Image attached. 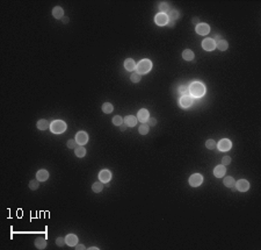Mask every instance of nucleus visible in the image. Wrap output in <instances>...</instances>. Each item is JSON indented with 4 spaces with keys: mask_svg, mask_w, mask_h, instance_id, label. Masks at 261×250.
<instances>
[{
    "mask_svg": "<svg viewBox=\"0 0 261 250\" xmlns=\"http://www.w3.org/2000/svg\"><path fill=\"white\" fill-rule=\"evenodd\" d=\"M206 94V86L202 83L194 81L189 86V96L191 98H201Z\"/></svg>",
    "mask_w": 261,
    "mask_h": 250,
    "instance_id": "nucleus-1",
    "label": "nucleus"
},
{
    "mask_svg": "<svg viewBox=\"0 0 261 250\" xmlns=\"http://www.w3.org/2000/svg\"><path fill=\"white\" fill-rule=\"evenodd\" d=\"M152 69V62L150 59H142L137 65H136V70H137V74L139 75H144V74H147L150 70Z\"/></svg>",
    "mask_w": 261,
    "mask_h": 250,
    "instance_id": "nucleus-2",
    "label": "nucleus"
},
{
    "mask_svg": "<svg viewBox=\"0 0 261 250\" xmlns=\"http://www.w3.org/2000/svg\"><path fill=\"white\" fill-rule=\"evenodd\" d=\"M50 129L53 134H62L66 130V124L62 120H56L50 125Z\"/></svg>",
    "mask_w": 261,
    "mask_h": 250,
    "instance_id": "nucleus-3",
    "label": "nucleus"
},
{
    "mask_svg": "<svg viewBox=\"0 0 261 250\" xmlns=\"http://www.w3.org/2000/svg\"><path fill=\"white\" fill-rule=\"evenodd\" d=\"M203 181V177L200 175V174H194L193 176H190L189 178V184L191 186L196 187V186H200Z\"/></svg>",
    "mask_w": 261,
    "mask_h": 250,
    "instance_id": "nucleus-4",
    "label": "nucleus"
},
{
    "mask_svg": "<svg viewBox=\"0 0 261 250\" xmlns=\"http://www.w3.org/2000/svg\"><path fill=\"white\" fill-rule=\"evenodd\" d=\"M75 141H77V143L80 144V146L86 144L87 141H88V135H87V133H85V131H79V133L77 134V136H75Z\"/></svg>",
    "mask_w": 261,
    "mask_h": 250,
    "instance_id": "nucleus-5",
    "label": "nucleus"
},
{
    "mask_svg": "<svg viewBox=\"0 0 261 250\" xmlns=\"http://www.w3.org/2000/svg\"><path fill=\"white\" fill-rule=\"evenodd\" d=\"M202 47L206 51H213L216 48V42L213 39H207L202 42Z\"/></svg>",
    "mask_w": 261,
    "mask_h": 250,
    "instance_id": "nucleus-6",
    "label": "nucleus"
},
{
    "mask_svg": "<svg viewBox=\"0 0 261 250\" xmlns=\"http://www.w3.org/2000/svg\"><path fill=\"white\" fill-rule=\"evenodd\" d=\"M154 21L158 26H165L168 24V16H167V14H164V13L157 14L154 18Z\"/></svg>",
    "mask_w": 261,
    "mask_h": 250,
    "instance_id": "nucleus-7",
    "label": "nucleus"
},
{
    "mask_svg": "<svg viewBox=\"0 0 261 250\" xmlns=\"http://www.w3.org/2000/svg\"><path fill=\"white\" fill-rule=\"evenodd\" d=\"M218 146V149L220 151H228V150L231 149L232 144H231V141L228 140V139H224V140H220L219 143L217 144Z\"/></svg>",
    "mask_w": 261,
    "mask_h": 250,
    "instance_id": "nucleus-8",
    "label": "nucleus"
},
{
    "mask_svg": "<svg viewBox=\"0 0 261 250\" xmlns=\"http://www.w3.org/2000/svg\"><path fill=\"white\" fill-rule=\"evenodd\" d=\"M236 187L238 189V191H241V192H246L248 189H250V184L247 180L245 179H240L236 183Z\"/></svg>",
    "mask_w": 261,
    "mask_h": 250,
    "instance_id": "nucleus-9",
    "label": "nucleus"
},
{
    "mask_svg": "<svg viewBox=\"0 0 261 250\" xmlns=\"http://www.w3.org/2000/svg\"><path fill=\"white\" fill-rule=\"evenodd\" d=\"M209 30H210V27L207 24H198L196 26V33L200 35H207L209 34Z\"/></svg>",
    "mask_w": 261,
    "mask_h": 250,
    "instance_id": "nucleus-10",
    "label": "nucleus"
},
{
    "mask_svg": "<svg viewBox=\"0 0 261 250\" xmlns=\"http://www.w3.org/2000/svg\"><path fill=\"white\" fill-rule=\"evenodd\" d=\"M99 179H100V181H102V183H108V181L112 179L110 171H108V170H101L100 174H99Z\"/></svg>",
    "mask_w": 261,
    "mask_h": 250,
    "instance_id": "nucleus-11",
    "label": "nucleus"
},
{
    "mask_svg": "<svg viewBox=\"0 0 261 250\" xmlns=\"http://www.w3.org/2000/svg\"><path fill=\"white\" fill-rule=\"evenodd\" d=\"M191 104H193V98L190 96H183L180 99V106L182 108H188L191 106Z\"/></svg>",
    "mask_w": 261,
    "mask_h": 250,
    "instance_id": "nucleus-12",
    "label": "nucleus"
},
{
    "mask_svg": "<svg viewBox=\"0 0 261 250\" xmlns=\"http://www.w3.org/2000/svg\"><path fill=\"white\" fill-rule=\"evenodd\" d=\"M137 119L141 121V122H146L147 121V119L150 118V115H149V111L147 109H145V108H143L141 109L138 113H137Z\"/></svg>",
    "mask_w": 261,
    "mask_h": 250,
    "instance_id": "nucleus-13",
    "label": "nucleus"
},
{
    "mask_svg": "<svg viewBox=\"0 0 261 250\" xmlns=\"http://www.w3.org/2000/svg\"><path fill=\"white\" fill-rule=\"evenodd\" d=\"M225 172H226V169H225V165H223V164L216 166L214 170V175L216 176L217 178H222V177H224Z\"/></svg>",
    "mask_w": 261,
    "mask_h": 250,
    "instance_id": "nucleus-14",
    "label": "nucleus"
},
{
    "mask_svg": "<svg viewBox=\"0 0 261 250\" xmlns=\"http://www.w3.org/2000/svg\"><path fill=\"white\" fill-rule=\"evenodd\" d=\"M136 63H135V61L134 59H131V58H128V59H125V62H124V68H125V70H128V71H134V70H136Z\"/></svg>",
    "mask_w": 261,
    "mask_h": 250,
    "instance_id": "nucleus-15",
    "label": "nucleus"
},
{
    "mask_svg": "<svg viewBox=\"0 0 261 250\" xmlns=\"http://www.w3.org/2000/svg\"><path fill=\"white\" fill-rule=\"evenodd\" d=\"M65 242H66V244H68V246H70V247H74V246L78 243V237H77L74 234H70V235H68V236H66Z\"/></svg>",
    "mask_w": 261,
    "mask_h": 250,
    "instance_id": "nucleus-16",
    "label": "nucleus"
},
{
    "mask_svg": "<svg viewBox=\"0 0 261 250\" xmlns=\"http://www.w3.org/2000/svg\"><path fill=\"white\" fill-rule=\"evenodd\" d=\"M35 247L37 249H46L47 247V240L44 237H37L35 240Z\"/></svg>",
    "mask_w": 261,
    "mask_h": 250,
    "instance_id": "nucleus-17",
    "label": "nucleus"
},
{
    "mask_svg": "<svg viewBox=\"0 0 261 250\" xmlns=\"http://www.w3.org/2000/svg\"><path fill=\"white\" fill-rule=\"evenodd\" d=\"M52 15H53V18H56V19H62V18L64 16V11H63V8L59 7V6L55 7V8L52 9Z\"/></svg>",
    "mask_w": 261,
    "mask_h": 250,
    "instance_id": "nucleus-18",
    "label": "nucleus"
},
{
    "mask_svg": "<svg viewBox=\"0 0 261 250\" xmlns=\"http://www.w3.org/2000/svg\"><path fill=\"white\" fill-rule=\"evenodd\" d=\"M36 178L38 181H46L48 178H49V172L47 170H40L37 174H36Z\"/></svg>",
    "mask_w": 261,
    "mask_h": 250,
    "instance_id": "nucleus-19",
    "label": "nucleus"
},
{
    "mask_svg": "<svg viewBox=\"0 0 261 250\" xmlns=\"http://www.w3.org/2000/svg\"><path fill=\"white\" fill-rule=\"evenodd\" d=\"M123 122L127 126L134 127V126L137 125V118H135V116H132V115H128V116H125V119H124Z\"/></svg>",
    "mask_w": 261,
    "mask_h": 250,
    "instance_id": "nucleus-20",
    "label": "nucleus"
},
{
    "mask_svg": "<svg viewBox=\"0 0 261 250\" xmlns=\"http://www.w3.org/2000/svg\"><path fill=\"white\" fill-rule=\"evenodd\" d=\"M223 181H224V185H225L226 187H230V189H231V187H235V186H236V180L233 179V177H230V176H229V177H225Z\"/></svg>",
    "mask_w": 261,
    "mask_h": 250,
    "instance_id": "nucleus-21",
    "label": "nucleus"
},
{
    "mask_svg": "<svg viewBox=\"0 0 261 250\" xmlns=\"http://www.w3.org/2000/svg\"><path fill=\"white\" fill-rule=\"evenodd\" d=\"M182 57H183V59H185V61H188V62H190V61H193V59H194V52H193L191 50H189V49L183 50V52H182Z\"/></svg>",
    "mask_w": 261,
    "mask_h": 250,
    "instance_id": "nucleus-22",
    "label": "nucleus"
},
{
    "mask_svg": "<svg viewBox=\"0 0 261 250\" xmlns=\"http://www.w3.org/2000/svg\"><path fill=\"white\" fill-rule=\"evenodd\" d=\"M216 48L219 49L220 51H225V50L229 48V44H228V42H226L225 40H220V41H218V42L216 43Z\"/></svg>",
    "mask_w": 261,
    "mask_h": 250,
    "instance_id": "nucleus-23",
    "label": "nucleus"
},
{
    "mask_svg": "<svg viewBox=\"0 0 261 250\" xmlns=\"http://www.w3.org/2000/svg\"><path fill=\"white\" fill-rule=\"evenodd\" d=\"M168 19H171V21H174V20H176V19H179L180 18V13L176 11V9H171L169 12H168Z\"/></svg>",
    "mask_w": 261,
    "mask_h": 250,
    "instance_id": "nucleus-24",
    "label": "nucleus"
},
{
    "mask_svg": "<svg viewBox=\"0 0 261 250\" xmlns=\"http://www.w3.org/2000/svg\"><path fill=\"white\" fill-rule=\"evenodd\" d=\"M159 9H160V12L161 13H166V12H169V4L167 2V1H161L160 4H159Z\"/></svg>",
    "mask_w": 261,
    "mask_h": 250,
    "instance_id": "nucleus-25",
    "label": "nucleus"
},
{
    "mask_svg": "<svg viewBox=\"0 0 261 250\" xmlns=\"http://www.w3.org/2000/svg\"><path fill=\"white\" fill-rule=\"evenodd\" d=\"M113 109H114V107H113V105L109 104V102H106V104L102 105V111H103V113H106V114L112 113Z\"/></svg>",
    "mask_w": 261,
    "mask_h": 250,
    "instance_id": "nucleus-26",
    "label": "nucleus"
},
{
    "mask_svg": "<svg viewBox=\"0 0 261 250\" xmlns=\"http://www.w3.org/2000/svg\"><path fill=\"white\" fill-rule=\"evenodd\" d=\"M102 189H103V184H102V181H97V183H94V184H93V186H92V190L94 191L95 193H99V192H101V191H102Z\"/></svg>",
    "mask_w": 261,
    "mask_h": 250,
    "instance_id": "nucleus-27",
    "label": "nucleus"
},
{
    "mask_svg": "<svg viewBox=\"0 0 261 250\" xmlns=\"http://www.w3.org/2000/svg\"><path fill=\"white\" fill-rule=\"evenodd\" d=\"M179 93L183 97V96H189V87L186 85H182L179 87Z\"/></svg>",
    "mask_w": 261,
    "mask_h": 250,
    "instance_id": "nucleus-28",
    "label": "nucleus"
},
{
    "mask_svg": "<svg viewBox=\"0 0 261 250\" xmlns=\"http://www.w3.org/2000/svg\"><path fill=\"white\" fill-rule=\"evenodd\" d=\"M86 155V150H85V148L84 147H77L75 148V156L77 157H84Z\"/></svg>",
    "mask_w": 261,
    "mask_h": 250,
    "instance_id": "nucleus-29",
    "label": "nucleus"
},
{
    "mask_svg": "<svg viewBox=\"0 0 261 250\" xmlns=\"http://www.w3.org/2000/svg\"><path fill=\"white\" fill-rule=\"evenodd\" d=\"M48 121L47 120H40L38 122H37V128L38 129H41V130H46L48 129Z\"/></svg>",
    "mask_w": 261,
    "mask_h": 250,
    "instance_id": "nucleus-30",
    "label": "nucleus"
},
{
    "mask_svg": "<svg viewBox=\"0 0 261 250\" xmlns=\"http://www.w3.org/2000/svg\"><path fill=\"white\" fill-rule=\"evenodd\" d=\"M38 185H40V181H38L37 179L29 181V189H30V190H36V189H38Z\"/></svg>",
    "mask_w": 261,
    "mask_h": 250,
    "instance_id": "nucleus-31",
    "label": "nucleus"
},
{
    "mask_svg": "<svg viewBox=\"0 0 261 250\" xmlns=\"http://www.w3.org/2000/svg\"><path fill=\"white\" fill-rule=\"evenodd\" d=\"M138 131H139V134H141V135H146V134L149 133V126H147V125L139 126Z\"/></svg>",
    "mask_w": 261,
    "mask_h": 250,
    "instance_id": "nucleus-32",
    "label": "nucleus"
},
{
    "mask_svg": "<svg viewBox=\"0 0 261 250\" xmlns=\"http://www.w3.org/2000/svg\"><path fill=\"white\" fill-rule=\"evenodd\" d=\"M131 81L132 83H138V81H141V79H142V77H141V75L139 74H137V72H135V74H132L131 75Z\"/></svg>",
    "mask_w": 261,
    "mask_h": 250,
    "instance_id": "nucleus-33",
    "label": "nucleus"
},
{
    "mask_svg": "<svg viewBox=\"0 0 261 250\" xmlns=\"http://www.w3.org/2000/svg\"><path fill=\"white\" fill-rule=\"evenodd\" d=\"M113 124L115 126H121L122 124H123V120H122V118L119 116V115H116V116H114L113 118Z\"/></svg>",
    "mask_w": 261,
    "mask_h": 250,
    "instance_id": "nucleus-34",
    "label": "nucleus"
},
{
    "mask_svg": "<svg viewBox=\"0 0 261 250\" xmlns=\"http://www.w3.org/2000/svg\"><path fill=\"white\" fill-rule=\"evenodd\" d=\"M206 147H207L208 149H215L216 142H215L214 140H208V141L206 142Z\"/></svg>",
    "mask_w": 261,
    "mask_h": 250,
    "instance_id": "nucleus-35",
    "label": "nucleus"
},
{
    "mask_svg": "<svg viewBox=\"0 0 261 250\" xmlns=\"http://www.w3.org/2000/svg\"><path fill=\"white\" fill-rule=\"evenodd\" d=\"M56 243H57V246H58V247H63V246H64L66 242H65V239H64V237H57Z\"/></svg>",
    "mask_w": 261,
    "mask_h": 250,
    "instance_id": "nucleus-36",
    "label": "nucleus"
},
{
    "mask_svg": "<svg viewBox=\"0 0 261 250\" xmlns=\"http://www.w3.org/2000/svg\"><path fill=\"white\" fill-rule=\"evenodd\" d=\"M77 141L75 140H69V142H68V147L70 148V149H75V147H77Z\"/></svg>",
    "mask_w": 261,
    "mask_h": 250,
    "instance_id": "nucleus-37",
    "label": "nucleus"
},
{
    "mask_svg": "<svg viewBox=\"0 0 261 250\" xmlns=\"http://www.w3.org/2000/svg\"><path fill=\"white\" fill-rule=\"evenodd\" d=\"M230 163H231V157H229V156H224L223 159H222V164H223V165H229Z\"/></svg>",
    "mask_w": 261,
    "mask_h": 250,
    "instance_id": "nucleus-38",
    "label": "nucleus"
},
{
    "mask_svg": "<svg viewBox=\"0 0 261 250\" xmlns=\"http://www.w3.org/2000/svg\"><path fill=\"white\" fill-rule=\"evenodd\" d=\"M146 122H147V126H156L157 125V120L153 119V118H149Z\"/></svg>",
    "mask_w": 261,
    "mask_h": 250,
    "instance_id": "nucleus-39",
    "label": "nucleus"
},
{
    "mask_svg": "<svg viewBox=\"0 0 261 250\" xmlns=\"http://www.w3.org/2000/svg\"><path fill=\"white\" fill-rule=\"evenodd\" d=\"M74 248H75V249H79V250H84L85 249V246H82V244H78V243H77V244L74 246Z\"/></svg>",
    "mask_w": 261,
    "mask_h": 250,
    "instance_id": "nucleus-40",
    "label": "nucleus"
},
{
    "mask_svg": "<svg viewBox=\"0 0 261 250\" xmlns=\"http://www.w3.org/2000/svg\"><path fill=\"white\" fill-rule=\"evenodd\" d=\"M193 24L195 26H197L200 24V20H198V18H193Z\"/></svg>",
    "mask_w": 261,
    "mask_h": 250,
    "instance_id": "nucleus-41",
    "label": "nucleus"
},
{
    "mask_svg": "<svg viewBox=\"0 0 261 250\" xmlns=\"http://www.w3.org/2000/svg\"><path fill=\"white\" fill-rule=\"evenodd\" d=\"M127 127H128V126L125 125V124H124V122H123V124H122V125L119 126V129H121V130H122V131H124V130H125V129H127Z\"/></svg>",
    "mask_w": 261,
    "mask_h": 250,
    "instance_id": "nucleus-42",
    "label": "nucleus"
},
{
    "mask_svg": "<svg viewBox=\"0 0 261 250\" xmlns=\"http://www.w3.org/2000/svg\"><path fill=\"white\" fill-rule=\"evenodd\" d=\"M62 21H63L64 24H68V22H69V18H68V16H66V18L63 16V18H62Z\"/></svg>",
    "mask_w": 261,
    "mask_h": 250,
    "instance_id": "nucleus-43",
    "label": "nucleus"
},
{
    "mask_svg": "<svg viewBox=\"0 0 261 250\" xmlns=\"http://www.w3.org/2000/svg\"><path fill=\"white\" fill-rule=\"evenodd\" d=\"M220 40H222V37H220V36H216V37H215V42H218V41H220Z\"/></svg>",
    "mask_w": 261,
    "mask_h": 250,
    "instance_id": "nucleus-44",
    "label": "nucleus"
},
{
    "mask_svg": "<svg viewBox=\"0 0 261 250\" xmlns=\"http://www.w3.org/2000/svg\"><path fill=\"white\" fill-rule=\"evenodd\" d=\"M168 25L169 27H174V21H168Z\"/></svg>",
    "mask_w": 261,
    "mask_h": 250,
    "instance_id": "nucleus-45",
    "label": "nucleus"
},
{
    "mask_svg": "<svg viewBox=\"0 0 261 250\" xmlns=\"http://www.w3.org/2000/svg\"><path fill=\"white\" fill-rule=\"evenodd\" d=\"M90 249H91V250H93V249L97 250V247H91V248H90Z\"/></svg>",
    "mask_w": 261,
    "mask_h": 250,
    "instance_id": "nucleus-46",
    "label": "nucleus"
}]
</instances>
